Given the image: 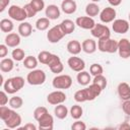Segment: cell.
Instances as JSON below:
<instances>
[{
  "label": "cell",
  "mask_w": 130,
  "mask_h": 130,
  "mask_svg": "<svg viewBox=\"0 0 130 130\" xmlns=\"http://www.w3.org/2000/svg\"><path fill=\"white\" fill-rule=\"evenodd\" d=\"M98 49L103 53H116L118 52V42L111 38L100 39L98 41Z\"/></svg>",
  "instance_id": "cell-1"
},
{
  "label": "cell",
  "mask_w": 130,
  "mask_h": 130,
  "mask_svg": "<svg viewBox=\"0 0 130 130\" xmlns=\"http://www.w3.org/2000/svg\"><path fill=\"white\" fill-rule=\"evenodd\" d=\"M26 81L30 85H41L46 81V73L41 69H32L27 73Z\"/></svg>",
  "instance_id": "cell-2"
},
{
  "label": "cell",
  "mask_w": 130,
  "mask_h": 130,
  "mask_svg": "<svg viewBox=\"0 0 130 130\" xmlns=\"http://www.w3.org/2000/svg\"><path fill=\"white\" fill-rule=\"evenodd\" d=\"M52 85L56 89H67L72 85V78L67 74L57 75L53 78Z\"/></svg>",
  "instance_id": "cell-3"
},
{
  "label": "cell",
  "mask_w": 130,
  "mask_h": 130,
  "mask_svg": "<svg viewBox=\"0 0 130 130\" xmlns=\"http://www.w3.org/2000/svg\"><path fill=\"white\" fill-rule=\"evenodd\" d=\"M65 36H66V35L63 32V30H62L60 24L54 25V26L51 27V28L48 30V32H47V39H48V41H49L50 43H52V44H56V43L60 42Z\"/></svg>",
  "instance_id": "cell-4"
},
{
  "label": "cell",
  "mask_w": 130,
  "mask_h": 130,
  "mask_svg": "<svg viewBox=\"0 0 130 130\" xmlns=\"http://www.w3.org/2000/svg\"><path fill=\"white\" fill-rule=\"evenodd\" d=\"M90 34L93 38H96L98 40L100 39H105V38H110L111 37V31L110 28L101 23H95L94 26L90 29Z\"/></svg>",
  "instance_id": "cell-5"
},
{
  "label": "cell",
  "mask_w": 130,
  "mask_h": 130,
  "mask_svg": "<svg viewBox=\"0 0 130 130\" xmlns=\"http://www.w3.org/2000/svg\"><path fill=\"white\" fill-rule=\"evenodd\" d=\"M8 15L10 16V18L16 21H24V19L27 18L26 12L23 7H20L18 5H11L8 8Z\"/></svg>",
  "instance_id": "cell-6"
},
{
  "label": "cell",
  "mask_w": 130,
  "mask_h": 130,
  "mask_svg": "<svg viewBox=\"0 0 130 130\" xmlns=\"http://www.w3.org/2000/svg\"><path fill=\"white\" fill-rule=\"evenodd\" d=\"M5 123V125L10 128V129H14V128H18L21 124V117L19 114H17L14 109L12 110V112L10 113V115L3 121Z\"/></svg>",
  "instance_id": "cell-7"
},
{
  "label": "cell",
  "mask_w": 130,
  "mask_h": 130,
  "mask_svg": "<svg viewBox=\"0 0 130 130\" xmlns=\"http://www.w3.org/2000/svg\"><path fill=\"white\" fill-rule=\"evenodd\" d=\"M47 101L49 104L57 106L59 104H63L66 101V94L61 90H55L48 94Z\"/></svg>",
  "instance_id": "cell-8"
},
{
  "label": "cell",
  "mask_w": 130,
  "mask_h": 130,
  "mask_svg": "<svg viewBox=\"0 0 130 130\" xmlns=\"http://www.w3.org/2000/svg\"><path fill=\"white\" fill-rule=\"evenodd\" d=\"M67 64L70 67V69L75 72H80V71L84 70V68H85V62L81 58L76 57L75 55H73L72 57H70L68 59Z\"/></svg>",
  "instance_id": "cell-9"
},
{
  "label": "cell",
  "mask_w": 130,
  "mask_h": 130,
  "mask_svg": "<svg viewBox=\"0 0 130 130\" xmlns=\"http://www.w3.org/2000/svg\"><path fill=\"white\" fill-rule=\"evenodd\" d=\"M118 53L119 56L123 59H127L130 57V40L121 39L118 42Z\"/></svg>",
  "instance_id": "cell-10"
},
{
  "label": "cell",
  "mask_w": 130,
  "mask_h": 130,
  "mask_svg": "<svg viewBox=\"0 0 130 130\" xmlns=\"http://www.w3.org/2000/svg\"><path fill=\"white\" fill-rule=\"evenodd\" d=\"M116 10L113 7H106L100 12V19L104 23H109L115 20L116 18Z\"/></svg>",
  "instance_id": "cell-11"
},
{
  "label": "cell",
  "mask_w": 130,
  "mask_h": 130,
  "mask_svg": "<svg viewBox=\"0 0 130 130\" xmlns=\"http://www.w3.org/2000/svg\"><path fill=\"white\" fill-rule=\"evenodd\" d=\"M75 23H76V25L79 26L80 28L89 29V30H90V29L94 26V24H95L93 18L90 17V16H79V17L76 18Z\"/></svg>",
  "instance_id": "cell-12"
},
{
  "label": "cell",
  "mask_w": 130,
  "mask_h": 130,
  "mask_svg": "<svg viewBox=\"0 0 130 130\" xmlns=\"http://www.w3.org/2000/svg\"><path fill=\"white\" fill-rule=\"evenodd\" d=\"M112 28L117 34H126L129 30V22L126 19H115Z\"/></svg>",
  "instance_id": "cell-13"
},
{
  "label": "cell",
  "mask_w": 130,
  "mask_h": 130,
  "mask_svg": "<svg viewBox=\"0 0 130 130\" xmlns=\"http://www.w3.org/2000/svg\"><path fill=\"white\" fill-rule=\"evenodd\" d=\"M39 128L44 129V130H52L54 126V119L53 116L50 115L49 113L43 116L39 121Z\"/></svg>",
  "instance_id": "cell-14"
},
{
  "label": "cell",
  "mask_w": 130,
  "mask_h": 130,
  "mask_svg": "<svg viewBox=\"0 0 130 130\" xmlns=\"http://www.w3.org/2000/svg\"><path fill=\"white\" fill-rule=\"evenodd\" d=\"M117 92L121 100H123V101L130 100V85L127 82L119 83V85L117 87Z\"/></svg>",
  "instance_id": "cell-15"
},
{
  "label": "cell",
  "mask_w": 130,
  "mask_h": 130,
  "mask_svg": "<svg viewBox=\"0 0 130 130\" xmlns=\"http://www.w3.org/2000/svg\"><path fill=\"white\" fill-rule=\"evenodd\" d=\"M102 88L95 84V83H91L88 87H85V92L87 95V101H93L95 98H98L101 92H102Z\"/></svg>",
  "instance_id": "cell-16"
},
{
  "label": "cell",
  "mask_w": 130,
  "mask_h": 130,
  "mask_svg": "<svg viewBox=\"0 0 130 130\" xmlns=\"http://www.w3.org/2000/svg\"><path fill=\"white\" fill-rule=\"evenodd\" d=\"M45 13H46V17H48L50 20H55V19H58L60 17L61 12H60V9L57 5L50 4L46 7Z\"/></svg>",
  "instance_id": "cell-17"
},
{
  "label": "cell",
  "mask_w": 130,
  "mask_h": 130,
  "mask_svg": "<svg viewBox=\"0 0 130 130\" xmlns=\"http://www.w3.org/2000/svg\"><path fill=\"white\" fill-rule=\"evenodd\" d=\"M5 44L10 48H17L20 44V35L16 32H9L5 37Z\"/></svg>",
  "instance_id": "cell-18"
},
{
  "label": "cell",
  "mask_w": 130,
  "mask_h": 130,
  "mask_svg": "<svg viewBox=\"0 0 130 130\" xmlns=\"http://www.w3.org/2000/svg\"><path fill=\"white\" fill-rule=\"evenodd\" d=\"M77 5L74 0H63L61 3V9L66 14H73L76 11Z\"/></svg>",
  "instance_id": "cell-19"
},
{
  "label": "cell",
  "mask_w": 130,
  "mask_h": 130,
  "mask_svg": "<svg viewBox=\"0 0 130 130\" xmlns=\"http://www.w3.org/2000/svg\"><path fill=\"white\" fill-rule=\"evenodd\" d=\"M82 51L86 54H92L96 51V42L93 39H86L81 44Z\"/></svg>",
  "instance_id": "cell-20"
},
{
  "label": "cell",
  "mask_w": 130,
  "mask_h": 130,
  "mask_svg": "<svg viewBox=\"0 0 130 130\" xmlns=\"http://www.w3.org/2000/svg\"><path fill=\"white\" fill-rule=\"evenodd\" d=\"M31 32H32L31 24L26 21H21V23L18 25V34L23 38H27L31 35Z\"/></svg>",
  "instance_id": "cell-21"
},
{
  "label": "cell",
  "mask_w": 130,
  "mask_h": 130,
  "mask_svg": "<svg viewBox=\"0 0 130 130\" xmlns=\"http://www.w3.org/2000/svg\"><path fill=\"white\" fill-rule=\"evenodd\" d=\"M82 50L81 44L76 41V40H72L70 42H68L67 44V51L71 54V55H78Z\"/></svg>",
  "instance_id": "cell-22"
},
{
  "label": "cell",
  "mask_w": 130,
  "mask_h": 130,
  "mask_svg": "<svg viewBox=\"0 0 130 130\" xmlns=\"http://www.w3.org/2000/svg\"><path fill=\"white\" fill-rule=\"evenodd\" d=\"M75 25H76V23L74 21H72L71 19H64L60 23V26L65 35H70L71 32H73L75 29Z\"/></svg>",
  "instance_id": "cell-23"
},
{
  "label": "cell",
  "mask_w": 130,
  "mask_h": 130,
  "mask_svg": "<svg viewBox=\"0 0 130 130\" xmlns=\"http://www.w3.org/2000/svg\"><path fill=\"white\" fill-rule=\"evenodd\" d=\"M13 67H14V62L13 59L11 58H3L0 62V69L4 73H8L12 71Z\"/></svg>",
  "instance_id": "cell-24"
},
{
  "label": "cell",
  "mask_w": 130,
  "mask_h": 130,
  "mask_svg": "<svg viewBox=\"0 0 130 130\" xmlns=\"http://www.w3.org/2000/svg\"><path fill=\"white\" fill-rule=\"evenodd\" d=\"M54 114H55V116H56L58 119L63 120V119H65V118L67 117V115H68V109H67V107L64 106L63 104H59V105H57V106L55 107V109H54Z\"/></svg>",
  "instance_id": "cell-25"
},
{
  "label": "cell",
  "mask_w": 130,
  "mask_h": 130,
  "mask_svg": "<svg viewBox=\"0 0 130 130\" xmlns=\"http://www.w3.org/2000/svg\"><path fill=\"white\" fill-rule=\"evenodd\" d=\"M85 13L87 16H90V17L96 16L100 14V6L95 2L88 3L85 7Z\"/></svg>",
  "instance_id": "cell-26"
},
{
  "label": "cell",
  "mask_w": 130,
  "mask_h": 130,
  "mask_svg": "<svg viewBox=\"0 0 130 130\" xmlns=\"http://www.w3.org/2000/svg\"><path fill=\"white\" fill-rule=\"evenodd\" d=\"M76 79H77V82L80 84V85H87L90 81V73L87 72V71H80L77 73V76H76Z\"/></svg>",
  "instance_id": "cell-27"
},
{
  "label": "cell",
  "mask_w": 130,
  "mask_h": 130,
  "mask_svg": "<svg viewBox=\"0 0 130 130\" xmlns=\"http://www.w3.org/2000/svg\"><path fill=\"white\" fill-rule=\"evenodd\" d=\"M13 22L8 18H3L0 21V28L3 32H11L13 30Z\"/></svg>",
  "instance_id": "cell-28"
},
{
  "label": "cell",
  "mask_w": 130,
  "mask_h": 130,
  "mask_svg": "<svg viewBox=\"0 0 130 130\" xmlns=\"http://www.w3.org/2000/svg\"><path fill=\"white\" fill-rule=\"evenodd\" d=\"M38 62H39V60L36 57H34V56H27L23 60V66L25 68H27V69L32 70V69H35L38 66Z\"/></svg>",
  "instance_id": "cell-29"
},
{
  "label": "cell",
  "mask_w": 130,
  "mask_h": 130,
  "mask_svg": "<svg viewBox=\"0 0 130 130\" xmlns=\"http://www.w3.org/2000/svg\"><path fill=\"white\" fill-rule=\"evenodd\" d=\"M50 25V19L48 17H41L36 21V27L39 30H46Z\"/></svg>",
  "instance_id": "cell-30"
},
{
  "label": "cell",
  "mask_w": 130,
  "mask_h": 130,
  "mask_svg": "<svg viewBox=\"0 0 130 130\" xmlns=\"http://www.w3.org/2000/svg\"><path fill=\"white\" fill-rule=\"evenodd\" d=\"M9 107L12 108V109H19L21 108V106L23 105V100L18 96V95H13L12 98L9 99Z\"/></svg>",
  "instance_id": "cell-31"
},
{
  "label": "cell",
  "mask_w": 130,
  "mask_h": 130,
  "mask_svg": "<svg viewBox=\"0 0 130 130\" xmlns=\"http://www.w3.org/2000/svg\"><path fill=\"white\" fill-rule=\"evenodd\" d=\"M82 114H83V110H82L81 106L74 105V106L71 107V109H70V115H71V117L73 119H75V120L80 119L81 116H82Z\"/></svg>",
  "instance_id": "cell-32"
},
{
  "label": "cell",
  "mask_w": 130,
  "mask_h": 130,
  "mask_svg": "<svg viewBox=\"0 0 130 130\" xmlns=\"http://www.w3.org/2000/svg\"><path fill=\"white\" fill-rule=\"evenodd\" d=\"M11 57H12V59H13L14 61H17V62L23 61L24 58H25V53H24V51H23L22 49H20V48H15V49L12 51V53H11Z\"/></svg>",
  "instance_id": "cell-33"
},
{
  "label": "cell",
  "mask_w": 130,
  "mask_h": 130,
  "mask_svg": "<svg viewBox=\"0 0 130 130\" xmlns=\"http://www.w3.org/2000/svg\"><path fill=\"white\" fill-rule=\"evenodd\" d=\"M11 81H12V84L14 86V88L18 91L20 90L23 86H24V78L21 77V76H14V77H11Z\"/></svg>",
  "instance_id": "cell-34"
},
{
  "label": "cell",
  "mask_w": 130,
  "mask_h": 130,
  "mask_svg": "<svg viewBox=\"0 0 130 130\" xmlns=\"http://www.w3.org/2000/svg\"><path fill=\"white\" fill-rule=\"evenodd\" d=\"M51 57H52V53H50V52H48V51H42V52H40L39 55H38V60H39V62H41L42 64L47 65L48 62H49V60L51 59Z\"/></svg>",
  "instance_id": "cell-35"
},
{
  "label": "cell",
  "mask_w": 130,
  "mask_h": 130,
  "mask_svg": "<svg viewBox=\"0 0 130 130\" xmlns=\"http://www.w3.org/2000/svg\"><path fill=\"white\" fill-rule=\"evenodd\" d=\"M92 83H95V84H98L102 89H105L106 86H107V84H108V81H107V78H106L103 74H101V75L94 76V78H93V80H92Z\"/></svg>",
  "instance_id": "cell-36"
},
{
  "label": "cell",
  "mask_w": 130,
  "mask_h": 130,
  "mask_svg": "<svg viewBox=\"0 0 130 130\" xmlns=\"http://www.w3.org/2000/svg\"><path fill=\"white\" fill-rule=\"evenodd\" d=\"M74 100L77 103H84L87 102V95L85 92V88L83 89H79L74 93Z\"/></svg>",
  "instance_id": "cell-37"
},
{
  "label": "cell",
  "mask_w": 130,
  "mask_h": 130,
  "mask_svg": "<svg viewBox=\"0 0 130 130\" xmlns=\"http://www.w3.org/2000/svg\"><path fill=\"white\" fill-rule=\"evenodd\" d=\"M103 72H104L103 66L100 65V64L94 63V64H91L90 67H89V73H90L91 75H93V76L101 75V74H103Z\"/></svg>",
  "instance_id": "cell-38"
},
{
  "label": "cell",
  "mask_w": 130,
  "mask_h": 130,
  "mask_svg": "<svg viewBox=\"0 0 130 130\" xmlns=\"http://www.w3.org/2000/svg\"><path fill=\"white\" fill-rule=\"evenodd\" d=\"M48 113H49V112H48L47 108H45V107H38V108H36L35 111H34V118H35L37 121H39L43 116H45V115L48 114Z\"/></svg>",
  "instance_id": "cell-39"
},
{
  "label": "cell",
  "mask_w": 130,
  "mask_h": 130,
  "mask_svg": "<svg viewBox=\"0 0 130 130\" xmlns=\"http://www.w3.org/2000/svg\"><path fill=\"white\" fill-rule=\"evenodd\" d=\"M3 89H4L7 93H10V94H13V93L17 92V90L14 88V86H13V84H12L11 78H8L6 81H4V83H3Z\"/></svg>",
  "instance_id": "cell-40"
},
{
  "label": "cell",
  "mask_w": 130,
  "mask_h": 130,
  "mask_svg": "<svg viewBox=\"0 0 130 130\" xmlns=\"http://www.w3.org/2000/svg\"><path fill=\"white\" fill-rule=\"evenodd\" d=\"M12 108H8L6 106H0V118L2 121H4L12 112Z\"/></svg>",
  "instance_id": "cell-41"
},
{
  "label": "cell",
  "mask_w": 130,
  "mask_h": 130,
  "mask_svg": "<svg viewBox=\"0 0 130 130\" xmlns=\"http://www.w3.org/2000/svg\"><path fill=\"white\" fill-rule=\"evenodd\" d=\"M29 3L32 5V7H34L38 12L42 11V10L45 8V2H44V0H30Z\"/></svg>",
  "instance_id": "cell-42"
},
{
  "label": "cell",
  "mask_w": 130,
  "mask_h": 130,
  "mask_svg": "<svg viewBox=\"0 0 130 130\" xmlns=\"http://www.w3.org/2000/svg\"><path fill=\"white\" fill-rule=\"evenodd\" d=\"M23 9L25 10V12H26V15H27V17H34L37 13H38V11L32 7V5L30 4V3H27V4H25L24 6H23Z\"/></svg>",
  "instance_id": "cell-43"
},
{
  "label": "cell",
  "mask_w": 130,
  "mask_h": 130,
  "mask_svg": "<svg viewBox=\"0 0 130 130\" xmlns=\"http://www.w3.org/2000/svg\"><path fill=\"white\" fill-rule=\"evenodd\" d=\"M71 129L72 130H85L86 129V125L84 124V122L77 120L76 122H74L71 125Z\"/></svg>",
  "instance_id": "cell-44"
},
{
  "label": "cell",
  "mask_w": 130,
  "mask_h": 130,
  "mask_svg": "<svg viewBox=\"0 0 130 130\" xmlns=\"http://www.w3.org/2000/svg\"><path fill=\"white\" fill-rule=\"evenodd\" d=\"M61 62V59H60V57L58 56V55H55V54H52V57H51V59L49 60V62H48V66H49V68L50 67H52V66H54V65H56V64H58V63H60Z\"/></svg>",
  "instance_id": "cell-45"
},
{
  "label": "cell",
  "mask_w": 130,
  "mask_h": 130,
  "mask_svg": "<svg viewBox=\"0 0 130 130\" xmlns=\"http://www.w3.org/2000/svg\"><path fill=\"white\" fill-rule=\"evenodd\" d=\"M63 69H64V66H63V63H62V62H60V63H58V64H56V65L50 67V70H51L53 73H56V74L61 73V72L63 71Z\"/></svg>",
  "instance_id": "cell-46"
},
{
  "label": "cell",
  "mask_w": 130,
  "mask_h": 130,
  "mask_svg": "<svg viewBox=\"0 0 130 130\" xmlns=\"http://www.w3.org/2000/svg\"><path fill=\"white\" fill-rule=\"evenodd\" d=\"M7 103H9L7 92L5 90H1L0 91V106H5Z\"/></svg>",
  "instance_id": "cell-47"
},
{
  "label": "cell",
  "mask_w": 130,
  "mask_h": 130,
  "mask_svg": "<svg viewBox=\"0 0 130 130\" xmlns=\"http://www.w3.org/2000/svg\"><path fill=\"white\" fill-rule=\"evenodd\" d=\"M122 110H123V112L127 116H130V100H127V101H124L123 102V104H122Z\"/></svg>",
  "instance_id": "cell-48"
},
{
  "label": "cell",
  "mask_w": 130,
  "mask_h": 130,
  "mask_svg": "<svg viewBox=\"0 0 130 130\" xmlns=\"http://www.w3.org/2000/svg\"><path fill=\"white\" fill-rule=\"evenodd\" d=\"M7 54H8V46L6 44L0 45V57L3 59L6 57Z\"/></svg>",
  "instance_id": "cell-49"
},
{
  "label": "cell",
  "mask_w": 130,
  "mask_h": 130,
  "mask_svg": "<svg viewBox=\"0 0 130 130\" xmlns=\"http://www.w3.org/2000/svg\"><path fill=\"white\" fill-rule=\"evenodd\" d=\"M10 0H0V12H3L5 8L9 5Z\"/></svg>",
  "instance_id": "cell-50"
},
{
  "label": "cell",
  "mask_w": 130,
  "mask_h": 130,
  "mask_svg": "<svg viewBox=\"0 0 130 130\" xmlns=\"http://www.w3.org/2000/svg\"><path fill=\"white\" fill-rule=\"evenodd\" d=\"M20 129H23V130H37V127L31 123H27L23 127H21Z\"/></svg>",
  "instance_id": "cell-51"
},
{
  "label": "cell",
  "mask_w": 130,
  "mask_h": 130,
  "mask_svg": "<svg viewBox=\"0 0 130 130\" xmlns=\"http://www.w3.org/2000/svg\"><path fill=\"white\" fill-rule=\"evenodd\" d=\"M108 2L112 5V6H119L122 2V0H108Z\"/></svg>",
  "instance_id": "cell-52"
},
{
  "label": "cell",
  "mask_w": 130,
  "mask_h": 130,
  "mask_svg": "<svg viewBox=\"0 0 130 130\" xmlns=\"http://www.w3.org/2000/svg\"><path fill=\"white\" fill-rule=\"evenodd\" d=\"M119 129H122V130H124V129H130V125L127 122H125L124 124H121L119 126Z\"/></svg>",
  "instance_id": "cell-53"
},
{
  "label": "cell",
  "mask_w": 130,
  "mask_h": 130,
  "mask_svg": "<svg viewBox=\"0 0 130 130\" xmlns=\"http://www.w3.org/2000/svg\"><path fill=\"white\" fill-rule=\"evenodd\" d=\"M92 2H99V1H101V0H91Z\"/></svg>",
  "instance_id": "cell-54"
},
{
  "label": "cell",
  "mask_w": 130,
  "mask_h": 130,
  "mask_svg": "<svg viewBox=\"0 0 130 130\" xmlns=\"http://www.w3.org/2000/svg\"><path fill=\"white\" fill-rule=\"evenodd\" d=\"M128 18H129V20H130V13H129V15H128Z\"/></svg>",
  "instance_id": "cell-55"
}]
</instances>
